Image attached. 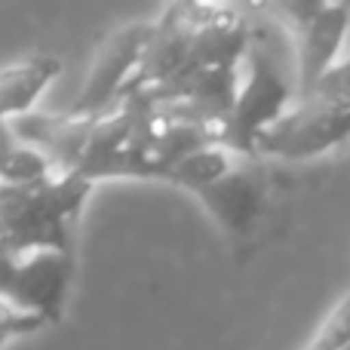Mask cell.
Returning a JSON list of instances; mask_svg holds the SVG:
<instances>
[{
  "instance_id": "obj_1",
  "label": "cell",
  "mask_w": 350,
  "mask_h": 350,
  "mask_svg": "<svg viewBox=\"0 0 350 350\" xmlns=\"http://www.w3.org/2000/svg\"><path fill=\"white\" fill-rule=\"evenodd\" d=\"M163 181L193 193L230 240H249L271 203V181L261 160L221 142L178 157Z\"/></svg>"
},
{
  "instance_id": "obj_2",
  "label": "cell",
  "mask_w": 350,
  "mask_h": 350,
  "mask_svg": "<svg viewBox=\"0 0 350 350\" xmlns=\"http://www.w3.org/2000/svg\"><path fill=\"white\" fill-rule=\"evenodd\" d=\"M92 191L77 172H46L31 181H0V252L65 249Z\"/></svg>"
},
{
  "instance_id": "obj_3",
  "label": "cell",
  "mask_w": 350,
  "mask_h": 350,
  "mask_svg": "<svg viewBox=\"0 0 350 350\" xmlns=\"http://www.w3.org/2000/svg\"><path fill=\"white\" fill-rule=\"evenodd\" d=\"M295 83L286 80L273 49L255 31L237 68V90L221 145L258 157V139L292 108Z\"/></svg>"
},
{
  "instance_id": "obj_4",
  "label": "cell",
  "mask_w": 350,
  "mask_h": 350,
  "mask_svg": "<svg viewBox=\"0 0 350 350\" xmlns=\"http://www.w3.org/2000/svg\"><path fill=\"white\" fill-rule=\"evenodd\" d=\"M74 280V252L31 249L0 252V301L40 314L53 326L65 314V298Z\"/></svg>"
},
{
  "instance_id": "obj_5",
  "label": "cell",
  "mask_w": 350,
  "mask_h": 350,
  "mask_svg": "<svg viewBox=\"0 0 350 350\" xmlns=\"http://www.w3.org/2000/svg\"><path fill=\"white\" fill-rule=\"evenodd\" d=\"M350 142V108L320 96H295L292 108L258 139V157L310 160Z\"/></svg>"
},
{
  "instance_id": "obj_6",
  "label": "cell",
  "mask_w": 350,
  "mask_h": 350,
  "mask_svg": "<svg viewBox=\"0 0 350 350\" xmlns=\"http://www.w3.org/2000/svg\"><path fill=\"white\" fill-rule=\"evenodd\" d=\"M154 22H129L123 28L111 31L96 49L92 68L86 74L83 90L77 92V98L71 102V114H102L105 108L117 102V96L123 92L129 74L135 71L142 53L148 46Z\"/></svg>"
},
{
  "instance_id": "obj_7",
  "label": "cell",
  "mask_w": 350,
  "mask_h": 350,
  "mask_svg": "<svg viewBox=\"0 0 350 350\" xmlns=\"http://www.w3.org/2000/svg\"><path fill=\"white\" fill-rule=\"evenodd\" d=\"M92 123H96V114H71V111L40 114V111L28 108L10 117L6 126L16 142L37 148L53 163L55 172H74L86 148V139L92 133Z\"/></svg>"
},
{
  "instance_id": "obj_8",
  "label": "cell",
  "mask_w": 350,
  "mask_h": 350,
  "mask_svg": "<svg viewBox=\"0 0 350 350\" xmlns=\"http://www.w3.org/2000/svg\"><path fill=\"white\" fill-rule=\"evenodd\" d=\"M350 31V0H326L295 31V96L308 92L332 62H338Z\"/></svg>"
},
{
  "instance_id": "obj_9",
  "label": "cell",
  "mask_w": 350,
  "mask_h": 350,
  "mask_svg": "<svg viewBox=\"0 0 350 350\" xmlns=\"http://www.w3.org/2000/svg\"><path fill=\"white\" fill-rule=\"evenodd\" d=\"M59 71L62 62L55 55H31L25 62L0 68V123L34 108Z\"/></svg>"
},
{
  "instance_id": "obj_10",
  "label": "cell",
  "mask_w": 350,
  "mask_h": 350,
  "mask_svg": "<svg viewBox=\"0 0 350 350\" xmlns=\"http://www.w3.org/2000/svg\"><path fill=\"white\" fill-rule=\"evenodd\" d=\"M308 347L310 350H345V347H350V289L326 314V320L320 323V329H317V335L308 341Z\"/></svg>"
},
{
  "instance_id": "obj_11",
  "label": "cell",
  "mask_w": 350,
  "mask_h": 350,
  "mask_svg": "<svg viewBox=\"0 0 350 350\" xmlns=\"http://www.w3.org/2000/svg\"><path fill=\"white\" fill-rule=\"evenodd\" d=\"M46 172H55L53 163L43 157L37 148L25 145V142H16L10 148V154L3 157V166H0V181H31L40 178Z\"/></svg>"
},
{
  "instance_id": "obj_12",
  "label": "cell",
  "mask_w": 350,
  "mask_h": 350,
  "mask_svg": "<svg viewBox=\"0 0 350 350\" xmlns=\"http://www.w3.org/2000/svg\"><path fill=\"white\" fill-rule=\"evenodd\" d=\"M310 96H320L326 102H335V105H345L350 108V55L347 59H338L326 68V71L317 77V83L310 86ZM304 96V92H301Z\"/></svg>"
},
{
  "instance_id": "obj_13",
  "label": "cell",
  "mask_w": 350,
  "mask_h": 350,
  "mask_svg": "<svg viewBox=\"0 0 350 350\" xmlns=\"http://www.w3.org/2000/svg\"><path fill=\"white\" fill-rule=\"evenodd\" d=\"M43 326H49V323L40 314H31V310L12 308L10 301H0V345L25 338V335H34Z\"/></svg>"
},
{
  "instance_id": "obj_14",
  "label": "cell",
  "mask_w": 350,
  "mask_h": 350,
  "mask_svg": "<svg viewBox=\"0 0 350 350\" xmlns=\"http://www.w3.org/2000/svg\"><path fill=\"white\" fill-rule=\"evenodd\" d=\"M261 3H265L267 10L280 18V22L295 34V31L301 28V25L308 22V18L314 16L323 3H326V0H261Z\"/></svg>"
},
{
  "instance_id": "obj_15",
  "label": "cell",
  "mask_w": 350,
  "mask_h": 350,
  "mask_svg": "<svg viewBox=\"0 0 350 350\" xmlns=\"http://www.w3.org/2000/svg\"><path fill=\"white\" fill-rule=\"evenodd\" d=\"M12 145H16V139H12L10 126H6V120H3V123H0V166H3V157L10 154Z\"/></svg>"
},
{
  "instance_id": "obj_16",
  "label": "cell",
  "mask_w": 350,
  "mask_h": 350,
  "mask_svg": "<svg viewBox=\"0 0 350 350\" xmlns=\"http://www.w3.org/2000/svg\"><path fill=\"white\" fill-rule=\"evenodd\" d=\"M185 6H218V3H228V0H178Z\"/></svg>"
}]
</instances>
